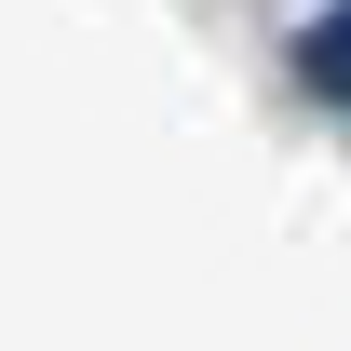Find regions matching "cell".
<instances>
[{"label":"cell","mask_w":351,"mask_h":351,"mask_svg":"<svg viewBox=\"0 0 351 351\" xmlns=\"http://www.w3.org/2000/svg\"><path fill=\"white\" fill-rule=\"evenodd\" d=\"M284 95L324 108V122H351V0H311V14H298V41H284Z\"/></svg>","instance_id":"1"}]
</instances>
